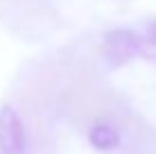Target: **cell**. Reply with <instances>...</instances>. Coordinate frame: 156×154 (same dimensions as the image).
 Listing matches in <instances>:
<instances>
[{"label":"cell","instance_id":"obj_1","mask_svg":"<svg viewBox=\"0 0 156 154\" xmlns=\"http://www.w3.org/2000/svg\"><path fill=\"white\" fill-rule=\"evenodd\" d=\"M102 55L109 61L111 68L125 66L133 61L136 57H143V36L133 30H109L104 34V43H102Z\"/></svg>","mask_w":156,"mask_h":154},{"label":"cell","instance_id":"obj_2","mask_svg":"<svg viewBox=\"0 0 156 154\" xmlns=\"http://www.w3.org/2000/svg\"><path fill=\"white\" fill-rule=\"evenodd\" d=\"M0 154H25L23 120L9 104L0 107Z\"/></svg>","mask_w":156,"mask_h":154},{"label":"cell","instance_id":"obj_3","mask_svg":"<svg viewBox=\"0 0 156 154\" xmlns=\"http://www.w3.org/2000/svg\"><path fill=\"white\" fill-rule=\"evenodd\" d=\"M88 141L95 150H113L120 143V136L109 123H95L88 129Z\"/></svg>","mask_w":156,"mask_h":154},{"label":"cell","instance_id":"obj_4","mask_svg":"<svg viewBox=\"0 0 156 154\" xmlns=\"http://www.w3.org/2000/svg\"><path fill=\"white\" fill-rule=\"evenodd\" d=\"M152 59H154V61H156V55H154V57H152Z\"/></svg>","mask_w":156,"mask_h":154}]
</instances>
